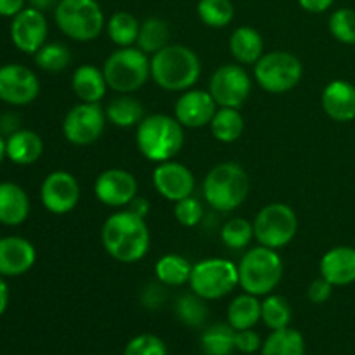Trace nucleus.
<instances>
[{
	"label": "nucleus",
	"instance_id": "4",
	"mask_svg": "<svg viewBox=\"0 0 355 355\" xmlns=\"http://www.w3.org/2000/svg\"><path fill=\"white\" fill-rule=\"evenodd\" d=\"M250 194V177L241 165L234 162L218 163L208 172L203 182V196L217 211H234Z\"/></svg>",
	"mask_w": 355,
	"mask_h": 355
},
{
	"label": "nucleus",
	"instance_id": "2",
	"mask_svg": "<svg viewBox=\"0 0 355 355\" xmlns=\"http://www.w3.org/2000/svg\"><path fill=\"white\" fill-rule=\"evenodd\" d=\"M201 76V61L193 49L168 44L151 55V78L163 90L186 92Z\"/></svg>",
	"mask_w": 355,
	"mask_h": 355
},
{
	"label": "nucleus",
	"instance_id": "23",
	"mask_svg": "<svg viewBox=\"0 0 355 355\" xmlns=\"http://www.w3.org/2000/svg\"><path fill=\"white\" fill-rule=\"evenodd\" d=\"M6 153L7 159L14 165H33L44 155V141L35 130L19 128L6 139Z\"/></svg>",
	"mask_w": 355,
	"mask_h": 355
},
{
	"label": "nucleus",
	"instance_id": "51",
	"mask_svg": "<svg viewBox=\"0 0 355 355\" xmlns=\"http://www.w3.org/2000/svg\"><path fill=\"white\" fill-rule=\"evenodd\" d=\"M96 2H99V0H96Z\"/></svg>",
	"mask_w": 355,
	"mask_h": 355
},
{
	"label": "nucleus",
	"instance_id": "12",
	"mask_svg": "<svg viewBox=\"0 0 355 355\" xmlns=\"http://www.w3.org/2000/svg\"><path fill=\"white\" fill-rule=\"evenodd\" d=\"M208 92L218 107L239 110L252 94V78L241 64H224L211 75Z\"/></svg>",
	"mask_w": 355,
	"mask_h": 355
},
{
	"label": "nucleus",
	"instance_id": "13",
	"mask_svg": "<svg viewBox=\"0 0 355 355\" xmlns=\"http://www.w3.org/2000/svg\"><path fill=\"white\" fill-rule=\"evenodd\" d=\"M40 94L37 73L19 62L0 66V101L9 106H28Z\"/></svg>",
	"mask_w": 355,
	"mask_h": 355
},
{
	"label": "nucleus",
	"instance_id": "3",
	"mask_svg": "<svg viewBox=\"0 0 355 355\" xmlns=\"http://www.w3.org/2000/svg\"><path fill=\"white\" fill-rule=\"evenodd\" d=\"M135 144L141 155L153 163L170 162L184 146V127L175 116L155 113L137 125Z\"/></svg>",
	"mask_w": 355,
	"mask_h": 355
},
{
	"label": "nucleus",
	"instance_id": "19",
	"mask_svg": "<svg viewBox=\"0 0 355 355\" xmlns=\"http://www.w3.org/2000/svg\"><path fill=\"white\" fill-rule=\"evenodd\" d=\"M37 250L33 243L21 236L0 238V274L3 277H19L33 269Z\"/></svg>",
	"mask_w": 355,
	"mask_h": 355
},
{
	"label": "nucleus",
	"instance_id": "15",
	"mask_svg": "<svg viewBox=\"0 0 355 355\" xmlns=\"http://www.w3.org/2000/svg\"><path fill=\"white\" fill-rule=\"evenodd\" d=\"M10 19V40L17 51L33 55L47 44L49 23L42 10L26 6Z\"/></svg>",
	"mask_w": 355,
	"mask_h": 355
},
{
	"label": "nucleus",
	"instance_id": "11",
	"mask_svg": "<svg viewBox=\"0 0 355 355\" xmlns=\"http://www.w3.org/2000/svg\"><path fill=\"white\" fill-rule=\"evenodd\" d=\"M106 121V111L99 103H80L66 113L62 135L73 146H90L101 139Z\"/></svg>",
	"mask_w": 355,
	"mask_h": 355
},
{
	"label": "nucleus",
	"instance_id": "32",
	"mask_svg": "<svg viewBox=\"0 0 355 355\" xmlns=\"http://www.w3.org/2000/svg\"><path fill=\"white\" fill-rule=\"evenodd\" d=\"M170 42V26L162 17H148L141 23L137 47L148 55L156 54Z\"/></svg>",
	"mask_w": 355,
	"mask_h": 355
},
{
	"label": "nucleus",
	"instance_id": "45",
	"mask_svg": "<svg viewBox=\"0 0 355 355\" xmlns=\"http://www.w3.org/2000/svg\"><path fill=\"white\" fill-rule=\"evenodd\" d=\"M335 0H298V6L311 14H322L331 9Z\"/></svg>",
	"mask_w": 355,
	"mask_h": 355
},
{
	"label": "nucleus",
	"instance_id": "38",
	"mask_svg": "<svg viewBox=\"0 0 355 355\" xmlns=\"http://www.w3.org/2000/svg\"><path fill=\"white\" fill-rule=\"evenodd\" d=\"M255 238L253 224L243 217L229 218L220 229V239L227 248L231 250H245Z\"/></svg>",
	"mask_w": 355,
	"mask_h": 355
},
{
	"label": "nucleus",
	"instance_id": "20",
	"mask_svg": "<svg viewBox=\"0 0 355 355\" xmlns=\"http://www.w3.org/2000/svg\"><path fill=\"white\" fill-rule=\"evenodd\" d=\"M324 113L338 123L355 120V85L349 80H333L324 87L321 96Z\"/></svg>",
	"mask_w": 355,
	"mask_h": 355
},
{
	"label": "nucleus",
	"instance_id": "1",
	"mask_svg": "<svg viewBox=\"0 0 355 355\" xmlns=\"http://www.w3.org/2000/svg\"><path fill=\"white\" fill-rule=\"evenodd\" d=\"M101 241L111 259L121 263H137L148 255L151 246L146 218L128 208L110 215L101 229Z\"/></svg>",
	"mask_w": 355,
	"mask_h": 355
},
{
	"label": "nucleus",
	"instance_id": "25",
	"mask_svg": "<svg viewBox=\"0 0 355 355\" xmlns=\"http://www.w3.org/2000/svg\"><path fill=\"white\" fill-rule=\"evenodd\" d=\"M229 52L238 64H255L263 52V38L259 30L252 26H239L229 38Z\"/></svg>",
	"mask_w": 355,
	"mask_h": 355
},
{
	"label": "nucleus",
	"instance_id": "24",
	"mask_svg": "<svg viewBox=\"0 0 355 355\" xmlns=\"http://www.w3.org/2000/svg\"><path fill=\"white\" fill-rule=\"evenodd\" d=\"M71 89L80 103H101L110 87L103 69L94 64H82L73 71Z\"/></svg>",
	"mask_w": 355,
	"mask_h": 355
},
{
	"label": "nucleus",
	"instance_id": "10",
	"mask_svg": "<svg viewBox=\"0 0 355 355\" xmlns=\"http://www.w3.org/2000/svg\"><path fill=\"white\" fill-rule=\"evenodd\" d=\"M253 231L259 245L281 250L290 245L298 231V217L286 203H269L257 214Z\"/></svg>",
	"mask_w": 355,
	"mask_h": 355
},
{
	"label": "nucleus",
	"instance_id": "40",
	"mask_svg": "<svg viewBox=\"0 0 355 355\" xmlns=\"http://www.w3.org/2000/svg\"><path fill=\"white\" fill-rule=\"evenodd\" d=\"M123 355H168L165 342L159 336L149 335H137L125 345Z\"/></svg>",
	"mask_w": 355,
	"mask_h": 355
},
{
	"label": "nucleus",
	"instance_id": "9",
	"mask_svg": "<svg viewBox=\"0 0 355 355\" xmlns=\"http://www.w3.org/2000/svg\"><path fill=\"white\" fill-rule=\"evenodd\" d=\"M239 284L238 266L227 259H203L193 266L189 286L193 293L211 302L224 298Z\"/></svg>",
	"mask_w": 355,
	"mask_h": 355
},
{
	"label": "nucleus",
	"instance_id": "6",
	"mask_svg": "<svg viewBox=\"0 0 355 355\" xmlns=\"http://www.w3.org/2000/svg\"><path fill=\"white\" fill-rule=\"evenodd\" d=\"M107 87L118 94H132L151 78V59L139 47H120L107 55L103 66Z\"/></svg>",
	"mask_w": 355,
	"mask_h": 355
},
{
	"label": "nucleus",
	"instance_id": "36",
	"mask_svg": "<svg viewBox=\"0 0 355 355\" xmlns=\"http://www.w3.org/2000/svg\"><path fill=\"white\" fill-rule=\"evenodd\" d=\"M293 311L290 302L281 295H267L262 300V322L270 329H284L291 324Z\"/></svg>",
	"mask_w": 355,
	"mask_h": 355
},
{
	"label": "nucleus",
	"instance_id": "35",
	"mask_svg": "<svg viewBox=\"0 0 355 355\" xmlns=\"http://www.w3.org/2000/svg\"><path fill=\"white\" fill-rule=\"evenodd\" d=\"M198 17L208 28H225L234 19V3L231 0H200Z\"/></svg>",
	"mask_w": 355,
	"mask_h": 355
},
{
	"label": "nucleus",
	"instance_id": "37",
	"mask_svg": "<svg viewBox=\"0 0 355 355\" xmlns=\"http://www.w3.org/2000/svg\"><path fill=\"white\" fill-rule=\"evenodd\" d=\"M175 314L189 328H201L208 319L207 300L198 297L193 291L182 295L175 304Z\"/></svg>",
	"mask_w": 355,
	"mask_h": 355
},
{
	"label": "nucleus",
	"instance_id": "30",
	"mask_svg": "<svg viewBox=\"0 0 355 355\" xmlns=\"http://www.w3.org/2000/svg\"><path fill=\"white\" fill-rule=\"evenodd\" d=\"M191 272H193V263L186 257L177 253L163 255L155 266V274L163 286H182L189 283Z\"/></svg>",
	"mask_w": 355,
	"mask_h": 355
},
{
	"label": "nucleus",
	"instance_id": "28",
	"mask_svg": "<svg viewBox=\"0 0 355 355\" xmlns=\"http://www.w3.org/2000/svg\"><path fill=\"white\" fill-rule=\"evenodd\" d=\"M260 355H305V338L291 326L270 331L263 340Z\"/></svg>",
	"mask_w": 355,
	"mask_h": 355
},
{
	"label": "nucleus",
	"instance_id": "49",
	"mask_svg": "<svg viewBox=\"0 0 355 355\" xmlns=\"http://www.w3.org/2000/svg\"><path fill=\"white\" fill-rule=\"evenodd\" d=\"M26 3L30 7H33V9H38V10H42V12H45V10L55 9V6L59 3V0H26Z\"/></svg>",
	"mask_w": 355,
	"mask_h": 355
},
{
	"label": "nucleus",
	"instance_id": "26",
	"mask_svg": "<svg viewBox=\"0 0 355 355\" xmlns=\"http://www.w3.org/2000/svg\"><path fill=\"white\" fill-rule=\"evenodd\" d=\"M262 321V302L250 293L238 295L227 307V324L236 331L255 328Z\"/></svg>",
	"mask_w": 355,
	"mask_h": 355
},
{
	"label": "nucleus",
	"instance_id": "46",
	"mask_svg": "<svg viewBox=\"0 0 355 355\" xmlns=\"http://www.w3.org/2000/svg\"><path fill=\"white\" fill-rule=\"evenodd\" d=\"M26 7V0H0V16L14 17Z\"/></svg>",
	"mask_w": 355,
	"mask_h": 355
},
{
	"label": "nucleus",
	"instance_id": "33",
	"mask_svg": "<svg viewBox=\"0 0 355 355\" xmlns=\"http://www.w3.org/2000/svg\"><path fill=\"white\" fill-rule=\"evenodd\" d=\"M205 355H231L236 350V329L229 324H214L200 338Z\"/></svg>",
	"mask_w": 355,
	"mask_h": 355
},
{
	"label": "nucleus",
	"instance_id": "43",
	"mask_svg": "<svg viewBox=\"0 0 355 355\" xmlns=\"http://www.w3.org/2000/svg\"><path fill=\"white\" fill-rule=\"evenodd\" d=\"M333 284L329 283V281H326L324 277H318V279H314L311 283V286H309L307 290V297L309 300L312 302V304L315 305H322L326 304V302L331 298L333 295Z\"/></svg>",
	"mask_w": 355,
	"mask_h": 355
},
{
	"label": "nucleus",
	"instance_id": "34",
	"mask_svg": "<svg viewBox=\"0 0 355 355\" xmlns=\"http://www.w3.org/2000/svg\"><path fill=\"white\" fill-rule=\"evenodd\" d=\"M35 64L47 73H61L71 62V52L61 42H47L33 54Z\"/></svg>",
	"mask_w": 355,
	"mask_h": 355
},
{
	"label": "nucleus",
	"instance_id": "42",
	"mask_svg": "<svg viewBox=\"0 0 355 355\" xmlns=\"http://www.w3.org/2000/svg\"><path fill=\"white\" fill-rule=\"evenodd\" d=\"M262 338L253 328L236 331V350H239L241 354L252 355L259 352L262 349Z\"/></svg>",
	"mask_w": 355,
	"mask_h": 355
},
{
	"label": "nucleus",
	"instance_id": "16",
	"mask_svg": "<svg viewBox=\"0 0 355 355\" xmlns=\"http://www.w3.org/2000/svg\"><path fill=\"white\" fill-rule=\"evenodd\" d=\"M139 184L134 173L123 168H107L94 182V193L103 205L110 208H125L137 196Z\"/></svg>",
	"mask_w": 355,
	"mask_h": 355
},
{
	"label": "nucleus",
	"instance_id": "5",
	"mask_svg": "<svg viewBox=\"0 0 355 355\" xmlns=\"http://www.w3.org/2000/svg\"><path fill=\"white\" fill-rule=\"evenodd\" d=\"M238 272L239 286L245 290V293L267 297L283 279V260L277 250L259 245L243 255Z\"/></svg>",
	"mask_w": 355,
	"mask_h": 355
},
{
	"label": "nucleus",
	"instance_id": "29",
	"mask_svg": "<svg viewBox=\"0 0 355 355\" xmlns=\"http://www.w3.org/2000/svg\"><path fill=\"white\" fill-rule=\"evenodd\" d=\"M210 130L218 142L231 144L245 132V118L236 107H218L210 121Z\"/></svg>",
	"mask_w": 355,
	"mask_h": 355
},
{
	"label": "nucleus",
	"instance_id": "27",
	"mask_svg": "<svg viewBox=\"0 0 355 355\" xmlns=\"http://www.w3.org/2000/svg\"><path fill=\"white\" fill-rule=\"evenodd\" d=\"M104 111H106L107 121L120 128L137 127L146 116L141 101L128 96V94H121V96L111 99L107 106L104 107Z\"/></svg>",
	"mask_w": 355,
	"mask_h": 355
},
{
	"label": "nucleus",
	"instance_id": "8",
	"mask_svg": "<svg viewBox=\"0 0 355 355\" xmlns=\"http://www.w3.org/2000/svg\"><path fill=\"white\" fill-rule=\"evenodd\" d=\"M253 76L266 92L286 94L300 83L304 64L297 55L288 51L266 52L253 64Z\"/></svg>",
	"mask_w": 355,
	"mask_h": 355
},
{
	"label": "nucleus",
	"instance_id": "48",
	"mask_svg": "<svg viewBox=\"0 0 355 355\" xmlns=\"http://www.w3.org/2000/svg\"><path fill=\"white\" fill-rule=\"evenodd\" d=\"M9 284H7V277L0 274V318L6 314L7 307H9Z\"/></svg>",
	"mask_w": 355,
	"mask_h": 355
},
{
	"label": "nucleus",
	"instance_id": "41",
	"mask_svg": "<svg viewBox=\"0 0 355 355\" xmlns=\"http://www.w3.org/2000/svg\"><path fill=\"white\" fill-rule=\"evenodd\" d=\"M173 215L177 222L184 227H196L205 217V208L194 196H187L184 200L177 201L173 207Z\"/></svg>",
	"mask_w": 355,
	"mask_h": 355
},
{
	"label": "nucleus",
	"instance_id": "14",
	"mask_svg": "<svg viewBox=\"0 0 355 355\" xmlns=\"http://www.w3.org/2000/svg\"><path fill=\"white\" fill-rule=\"evenodd\" d=\"M80 184L73 173L55 170L44 179L40 186V201L47 211L54 215H66L80 203Z\"/></svg>",
	"mask_w": 355,
	"mask_h": 355
},
{
	"label": "nucleus",
	"instance_id": "50",
	"mask_svg": "<svg viewBox=\"0 0 355 355\" xmlns=\"http://www.w3.org/2000/svg\"><path fill=\"white\" fill-rule=\"evenodd\" d=\"M7 158V153H6V137L0 135V165L3 163V159Z\"/></svg>",
	"mask_w": 355,
	"mask_h": 355
},
{
	"label": "nucleus",
	"instance_id": "31",
	"mask_svg": "<svg viewBox=\"0 0 355 355\" xmlns=\"http://www.w3.org/2000/svg\"><path fill=\"white\" fill-rule=\"evenodd\" d=\"M139 30H141L139 19L127 10H118L106 23L107 37L118 47H132L134 44H137Z\"/></svg>",
	"mask_w": 355,
	"mask_h": 355
},
{
	"label": "nucleus",
	"instance_id": "39",
	"mask_svg": "<svg viewBox=\"0 0 355 355\" xmlns=\"http://www.w3.org/2000/svg\"><path fill=\"white\" fill-rule=\"evenodd\" d=\"M329 33L345 45H355V10L350 7L336 9L328 21Z\"/></svg>",
	"mask_w": 355,
	"mask_h": 355
},
{
	"label": "nucleus",
	"instance_id": "21",
	"mask_svg": "<svg viewBox=\"0 0 355 355\" xmlns=\"http://www.w3.org/2000/svg\"><path fill=\"white\" fill-rule=\"evenodd\" d=\"M319 272L333 286H349L355 283V248L335 246L322 255Z\"/></svg>",
	"mask_w": 355,
	"mask_h": 355
},
{
	"label": "nucleus",
	"instance_id": "22",
	"mask_svg": "<svg viewBox=\"0 0 355 355\" xmlns=\"http://www.w3.org/2000/svg\"><path fill=\"white\" fill-rule=\"evenodd\" d=\"M30 210V198L19 184L0 182V224L7 227L24 224Z\"/></svg>",
	"mask_w": 355,
	"mask_h": 355
},
{
	"label": "nucleus",
	"instance_id": "44",
	"mask_svg": "<svg viewBox=\"0 0 355 355\" xmlns=\"http://www.w3.org/2000/svg\"><path fill=\"white\" fill-rule=\"evenodd\" d=\"M21 128V118L16 113H3L0 114V135L9 137L14 132Z\"/></svg>",
	"mask_w": 355,
	"mask_h": 355
},
{
	"label": "nucleus",
	"instance_id": "47",
	"mask_svg": "<svg viewBox=\"0 0 355 355\" xmlns=\"http://www.w3.org/2000/svg\"><path fill=\"white\" fill-rule=\"evenodd\" d=\"M127 208H128V210H130V211H134V214H137L139 217L148 218L149 210H151V205H149V201L146 200V198L135 196L134 200H132V203L128 205Z\"/></svg>",
	"mask_w": 355,
	"mask_h": 355
},
{
	"label": "nucleus",
	"instance_id": "17",
	"mask_svg": "<svg viewBox=\"0 0 355 355\" xmlns=\"http://www.w3.org/2000/svg\"><path fill=\"white\" fill-rule=\"evenodd\" d=\"M153 186L158 191L159 196L177 203L184 198L193 196L196 180H194L189 166L175 162V159H170V162L158 163L155 166V170H153Z\"/></svg>",
	"mask_w": 355,
	"mask_h": 355
},
{
	"label": "nucleus",
	"instance_id": "18",
	"mask_svg": "<svg viewBox=\"0 0 355 355\" xmlns=\"http://www.w3.org/2000/svg\"><path fill=\"white\" fill-rule=\"evenodd\" d=\"M218 104L208 90L189 89L180 94L173 107V116L184 128H201L210 125Z\"/></svg>",
	"mask_w": 355,
	"mask_h": 355
},
{
	"label": "nucleus",
	"instance_id": "7",
	"mask_svg": "<svg viewBox=\"0 0 355 355\" xmlns=\"http://www.w3.org/2000/svg\"><path fill=\"white\" fill-rule=\"evenodd\" d=\"M54 19L62 35L75 42H92L106 26L104 12L96 0H59Z\"/></svg>",
	"mask_w": 355,
	"mask_h": 355
}]
</instances>
